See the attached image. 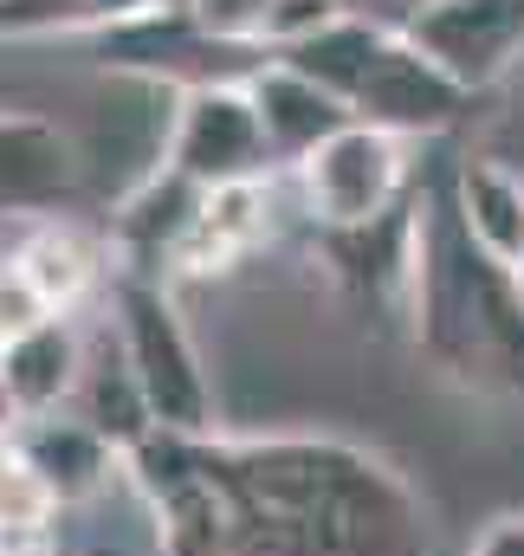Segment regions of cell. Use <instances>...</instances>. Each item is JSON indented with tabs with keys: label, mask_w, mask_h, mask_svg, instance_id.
<instances>
[{
	"label": "cell",
	"mask_w": 524,
	"mask_h": 556,
	"mask_svg": "<svg viewBox=\"0 0 524 556\" xmlns=\"http://www.w3.org/2000/svg\"><path fill=\"white\" fill-rule=\"evenodd\" d=\"M227 556H434L427 505L383 453L330 433H208Z\"/></svg>",
	"instance_id": "cell-1"
},
{
	"label": "cell",
	"mask_w": 524,
	"mask_h": 556,
	"mask_svg": "<svg viewBox=\"0 0 524 556\" xmlns=\"http://www.w3.org/2000/svg\"><path fill=\"white\" fill-rule=\"evenodd\" d=\"M111 337L130 363V382L149 408V427L162 433H188V440H208L221 433V402H214V376H208V356L182 317V298L169 278H142V273H117L111 291Z\"/></svg>",
	"instance_id": "cell-2"
},
{
	"label": "cell",
	"mask_w": 524,
	"mask_h": 556,
	"mask_svg": "<svg viewBox=\"0 0 524 556\" xmlns=\"http://www.w3.org/2000/svg\"><path fill=\"white\" fill-rule=\"evenodd\" d=\"M414 142L389 137L376 124H344L330 142H317L298 168H291V188H298V207L317 233H337V227H370L383 220L389 207L408 201L414 188V162H408Z\"/></svg>",
	"instance_id": "cell-3"
},
{
	"label": "cell",
	"mask_w": 524,
	"mask_h": 556,
	"mask_svg": "<svg viewBox=\"0 0 524 556\" xmlns=\"http://www.w3.org/2000/svg\"><path fill=\"white\" fill-rule=\"evenodd\" d=\"M169 168H175L182 181H195L201 194L285 175V168L272 162V142H265V130H260V111H253L247 85H201V91H182V98H175Z\"/></svg>",
	"instance_id": "cell-4"
},
{
	"label": "cell",
	"mask_w": 524,
	"mask_h": 556,
	"mask_svg": "<svg viewBox=\"0 0 524 556\" xmlns=\"http://www.w3.org/2000/svg\"><path fill=\"white\" fill-rule=\"evenodd\" d=\"M479 91H466L440 59H427L408 33H395L389 52L376 59L370 85L350 98V117L357 124H376L401 142H440L453 137L466 117H473Z\"/></svg>",
	"instance_id": "cell-5"
},
{
	"label": "cell",
	"mask_w": 524,
	"mask_h": 556,
	"mask_svg": "<svg viewBox=\"0 0 524 556\" xmlns=\"http://www.w3.org/2000/svg\"><path fill=\"white\" fill-rule=\"evenodd\" d=\"M401 33L486 98L524 59V0H414Z\"/></svg>",
	"instance_id": "cell-6"
},
{
	"label": "cell",
	"mask_w": 524,
	"mask_h": 556,
	"mask_svg": "<svg viewBox=\"0 0 524 556\" xmlns=\"http://www.w3.org/2000/svg\"><path fill=\"white\" fill-rule=\"evenodd\" d=\"M317 253L350 304H363L376 317H408V285H414V253H421V175H414L408 201L389 207L383 220L317 233Z\"/></svg>",
	"instance_id": "cell-7"
},
{
	"label": "cell",
	"mask_w": 524,
	"mask_h": 556,
	"mask_svg": "<svg viewBox=\"0 0 524 556\" xmlns=\"http://www.w3.org/2000/svg\"><path fill=\"white\" fill-rule=\"evenodd\" d=\"M7 253H13V266L26 273V285L46 298L52 317H85V304L104 298L111 278H117V260H111L104 227H85V220H72V214H39V220H26V233H20Z\"/></svg>",
	"instance_id": "cell-8"
},
{
	"label": "cell",
	"mask_w": 524,
	"mask_h": 556,
	"mask_svg": "<svg viewBox=\"0 0 524 556\" xmlns=\"http://www.w3.org/2000/svg\"><path fill=\"white\" fill-rule=\"evenodd\" d=\"M78 188V142L59 130V117L7 111L0 104V220H39Z\"/></svg>",
	"instance_id": "cell-9"
},
{
	"label": "cell",
	"mask_w": 524,
	"mask_h": 556,
	"mask_svg": "<svg viewBox=\"0 0 524 556\" xmlns=\"http://www.w3.org/2000/svg\"><path fill=\"white\" fill-rule=\"evenodd\" d=\"M46 485H52V498L72 511V505H91V498H104L111 485H124V453L91 427V420H78L72 408L65 415H33L13 427V440H7Z\"/></svg>",
	"instance_id": "cell-10"
},
{
	"label": "cell",
	"mask_w": 524,
	"mask_h": 556,
	"mask_svg": "<svg viewBox=\"0 0 524 556\" xmlns=\"http://www.w3.org/2000/svg\"><path fill=\"white\" fill-rule=\"evenodd\" d=\"M85 363H91V324L85 317H39L33 330L0 343V382H7L20 420L65 415L78 402Z\"/></svg>",
	"instance_id": "cell-11"
},
{
	"label": "cell",
	"mask_w": 524,
	"mask_h": 556,
	"mask_svg": "<svg viewBox=\"0 0 524 556\" xmlns=\"http://www.w3.org/2000/svg\"><path fill=\"white\" fill-rule=\"evenodd\" d=\"M247 98L260 111V130L272 142V162L291 175L317 142H330L344 124H350V104L330 98L324 85H311L304 72H291L285 59H265L260 72L247 78Z\"/></svg>",
	"instance_id": "cell-12"
},
{
	"label": "cell",
	"mask_w": 524,
	"mask_h": 556,
	"mask_svg": "<svg viewBox=\"0 0 524 556\" xmlns=\"http://www.w3.org/2000/svg\"><path fill=\"white\" fill-rule=\"evenodd\" d=\"M447 201H453L466 240L486 260L524 273V175L512 162H499V155H460L453 175H447Z\"/></svg>",
	"instance_id": "cell-13"
},
{
	"label": "cell",
	"mask_w": 524,
	"mask_h": 556,
	"mask_svg": "<svg viewBox=\"0 0 524 556\" xmlns=\"http://www.w3.org/2000/svg\"><path fill=\"white\" fill-rule=\"evenodd\" d=\"M272 233V181H247V188H221L201 201L175 266H169V285L182 278H221L234 273L240 260H253Z\"/></svg>",
	"instance_id": "cell-14"
},
{
	"label": "cell",
	"mask_w": 524,
	"mask_h": 556,
	"mask_svg": "<svg viewBox=\"0 0 524 556\" xmlns=\"http://www.w3.org/2000/svg\"><path fill=\"white\" fill-rule=\"evenodd\" d=\"M401 33L395 20L383 13H344V20H330L324 33H311L304 46H291V52H272V59H285L291 72H304L311 85H324L330 98H357L363 85H370V72H376V59L389 52V39Z\"/></svg>",
	"instance_id": "cell-15"
},
{
	"label": "cell",
	"mask_w": 524,
	"mask_h": 556,
	"mask_svg": "<svg viewBox=\"0 0 524 556\" xmlns=\"http://www.w3.org/2000/svg\"><path fill=\"white\" fill-rule=\"evenodd\" d=\"M162 0H0V39L26 46V39H98L111 26H124L136 13H149Z\"/></svg>",
	"instance_id": "cell-16"
},
{
	"label": "cell",
	"mask_w": 524,
	"mask_h": 556,
	"mask_svg": "<svg viewBox=\"0 0 524 556\" xmlns=\"http://www.w3.org/2000/svg\"><path fill=\"white\" fill-rule=\"evenodd\" d=\"M59 498H52V485L13 453V446H0V531H13V525H59Z\"/></svg>",
	"instance_id": "cell-17"
},
{
	"label": "cell",
	"mask_w": 524,
	"mask_h": 556,
	"mask_svg": "<svg viewBox=\"0 0 524 556\" xmlns=\"http://www.w3.org/2000/svg\"><path fill=\"white\" fill-rule=\"evenodd\" d=\"M344 13H357V7H344V0H265L260 39H265V52H291V46H304L311 33H324Z\"/></svg>",
	"instance_id": "cell-18"
},
{
	"label": "cell",
	"mask_w": 524,
	"mask_h": 556,
	"mask_svg": "<svg viewBox=\"0 0 524 556\" xmlns=\"http://www.w3.org/2000/svg\"><path fill=\"white\" fill-rule=\"evenodd\" d=\"M188 7V20L201 26V33H214V39H227V46H260L265 52V0H182Z\"/></svg>",
	"instance_id": "cell-19"
},
{
	"label": "cell",
	"mask_w": 524,
	"mask_h": 556,
	"mask_svg": "<svg viewBox=\"0 0 524 556\" xmlns=\"http://www.w3.org/2000/svg\"><path fill=\"white\" fill-rule=\"evenodd\" d=\"M466 556H524V511H499V518H486Z\"/></svg>",
	"instance_id": "cell-20"
},
{
	"label": "cell",
	"mask_w": 524,
	"mask_h": 556,
	"mask_svg": "<svg viewBox=\"0 0 524 556\" xmlns=\"http://www.w3.org/2000/svg\"><path fill=\"white\" fill-rule=\"evenodd\" d=\"M0 556H59V525H13V531H0Z\"/></svg>",
	"instance_id": "cell-21"
},
{
	"label": "cell",
	"mask_w": 524,
	"mask_h": 556,
	"mask_svg": "<svg viewBox=\"0 0 524 556\" xmlns=\"http://www.w3.org/2000/svg\"><path fill=\"white\" fill-rule=\"evenodd\" d=\"M13 427H20V408H13V395H7V382H0V446L13 440Z\"/></svg>",
	"instance_id": "cell-22"
}]
</instances>
